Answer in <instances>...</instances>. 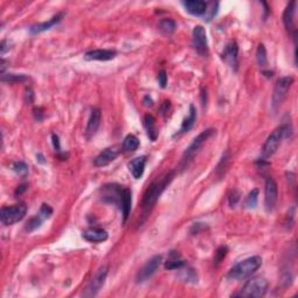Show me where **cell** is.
Wrapping results in <instances>:
<instances>
[{"mask_svg": "<svg viewBox=\"0 0 298 298\" xmlns=\"http://www.w3.org/2000/svg\"><path fill=\"white\" fill-rule=\"evenodd\" d=\"M174 176H175L174 172L168 173L167 175L162 176L160 179L153 182L148 186L144 195V199H142V216H144V219L150 213V211L156 205L158 198L166 190L167 186L170 184V182L173 181Z\"/></svg>", "mask_w": 298, "mask_h": 298, "instance_id": "cell-1", "label": "cell"}, {"mask_svg": "<svg viewBox=\"0 0 298 298\" xmlns=\"http://www.w3.org/2000/svg\"><path fill=\"white\" fill-rule=\"evenodd\" d=\"M261 266H262V259L260 256L248 257V259L239 262L238 265H235L229 270L228 278L234 279V281H241V279H245L253 275Z\"/></svg>", "mask_w": 298, "mask_h": 298, "instance_id": "cell-2", "label": "cell"}, {"mask_svg": "<svg viewBox=\"0 0 298 298\" xmlns=\"http://www.w3.org/2000/svg\"><path fill=\"white\" fill-rule=\"evenodd\" d=\"M214 133H216V130L213 128H209L203 130L199 135L196 136L194 141L191 142L190 146H189V147L186 148V150L183 153L181 163H179V167H181L182 169H185V168L192 162V160L197 156V154L199 153L200 149L203 148L205 142H206Z\"/></svg>", "mask_w": 298, "mask_h": 298, "instance_id": "cell-3", "label": "cell"}, {"mask_svg": "<svg viewBox=\"0 0 298 298\" xmlns=\"http://www.w3.org/2000/svg\"><path fill=\"white\" fill-rule=\"evenodd\" d=\"M289 133H291V127H289V125L279 126L278 128H276L275 130H273V132L270 133V135L267 138L265 145H263L262 147L263 160H267V158L272 157L273 155L277 151L278 147L282 144V140L287 138Z\"/></svg>", "mask_w": 298, "mask_h": 298, "instance_id": "cell-4", "label": "cell"}, {"mask_svg": "<svg viewBox=\"0 0 298 298\" xmlns=\"http://www.w3.org/2000/svg\"><path fill=\"white\" fill-rule=\"evenodd\" d=\"M294 84V77L285 76L281 77L275 84L274 91H273L272 97V110L273 112H277L281 105L283 104L284 99L287 98V95L290 90L291 85Z\"/></svg>", "mask_w": 298, "mask_h": 298, "instance_id": "cell-5", "label": "cell"}, {"mask_svg": "<svg viewBox=\"0 0 298 298\" xmlns=\"http://www.w3.org/2000/svg\"><path fill=\"white\" fill-rule=\"evenodd\" d=\"M267 290H268V282H267L266 278H251L244 285V288L241 289L238 296L246 298H260L265 296Z\"/></svg>", "mask_w": 298, "mask_h": 298, "instance_id": "cell-6", "label": "cell"}, {"mask_svg": "<svg viewBox=\"0 0 298 298\" xmlns=\"http://www.w3.org/2000/svg\"><path fill=\"white\" fill-rule=\"evenodd\" d=\"M27 213L26 204L20 203L13 206H4L0 211V220L5 226L14 225L21 222Z\"/></svg>", "mask_w": 298, "mask_h": 298, "instance_id": "cell-7", "label": "cell"}, {"mask_svg": "<svg viewBox=\"0 0 298 298\" xmlns=\"http://www.w3.org/2000/svg\"><path fill=\"white\" fill-rule=\"evenodd\" d=\"M192 45H194L195 50L203 57H206L209 55V43H207L206 30L203 26H196L192 32Z\"/></svg>", "mask_w": 298, "mask_h": 298, "instance_id": "cell-8", "label": "cell"}, {"mask_svg": "<svg viewBox=\"0 0 298 298\" xmlns=\"http://www.w3.org/2000/svg\"><path fill=\"white\" fill-rule=\"evenodd\" d=\"M107 273H108L107 266H102L101 268L98 270L95 277L90 281L88 287H86L85 290H84L83 296L84 297L96 296V295L100 291V289L104 287L105 281H106V277H107Z\"/></svg>", "mask_w": 298, "mask_h": 298, "instance_id": "cell-9", "label": "cell"}, {"mask_svg": "<svg viewBox=\"0 0 298 298\" xmlns=\"http://www.w3.org/2000/svg\"><path fill=\"white\" fill-rule=\"evenodd\" d=\"M161 263H162V255H155L151 259H149L146 262V265L139 270L138 275H136V282L144 283L150 277H153L155 273L160 268Z\"/></svg>", "mask_w": 298, "mask_h": 298, "instance_id": "cell-10", "label": "cell"}, {"mask_svg": "<svg viewBox=\"0 0 298 298\" xmlns=\"http://www.w3.org/2000/svg\"><path fill=\"white\" fill-rule=\"evenodd\" d=\"M278 198L277 183L273 177H268L265 185V206L268 212H272L275 209Z\"/></svg>", "mask_w": 298, "mask_h": 298, "instance_id": "cell-11", "label": "cell"}, {"mask_svg": "<svg viewBox=\"0 0 298 298\" xmlns=\"http://www.w3.org/2000/svg\"><path fill=\"white\" fill-rule=\"evenodd\" d=\"M123 186L118 184H107L102 186L101 198L106 203L118 205L120 209L121 196H123Z\"/></svg>", "mask_w": 298, "mask_h": 298, "instance_id": "cell-12", "label": "cell"}, {"mask_svg": "<svg viewBox=\"0 0 298 298\" xmlns=\"http://www.w3.org/2000/svg\"><path fill=\"white\" fill-rule=\"evenodd\" d=\"M238 55H239L238 43L233 41L229 42L228 45L225 47V49H224L222 54V58L227 63L229 68H232V69L235 71L238 69V65H239Z\"/></svg>", "mask_w": 298, "mask_h": 298, "instance_id": "cell-13", "label": "cell"}, {"mask_svg": "<svg viewBox=\"0 0 298 298\" xmlns=\"http://www.w3.org/2000/svg\"><path fill=\"white\" fill-rule=\"evenodd\" d=\"M119 153H120V149H118V147H108L106 149H104L100 154L97 155V157H96L95 161H93V164L98 168L106 167L116 160Z\"/></svg>", "mask_w": 298, "mask_h": 298, "instance_id": "cell-14", "label": "cell"}, {"mask_svg": "<svg viewBox=\"0 0 298 298\" xmlns=\"http://www.w3.org/2000/svg\"><path fill=\"white\" fill-rule=\"evenodd\" d=\"M101 121V112L99 108H93L91 111V116L89 118L88 126H86L85 135L88 139H92L93 136L97 134L99 126H100Z\"/></svg>", "mask_w": 298, "mask_h": 298, "instance_id": "cell-15", "label": "cell"}, {"mask_svg": "<svg viewBox=\"0 0 298 298\" xmlns=\"http://www.w3.org/2000/svg\"><path fill=\"white\" fill-rule=\"evenodd\" d=\"M296 7L297 2L291 1L290 4H288L287 7L284 9L283 13V23L284 26L288 30L293 32L294 36H296V28H295V18H296Z\"/></svg>", "mask_w": 298, "mask_h": 298, "instance_id": "cell-16", "label": "cell"}, {"mask_svg": "<svg viewBox=\"0 0 298 298\" xmlns=\"http://www.w3.org/2000/svg\"><path fill=\"white\" fill-rule=\"evenodd\" d=\"M207 2L201 1V0H186L183 2L185 11L195 17H200L205 15L207 11Z\"/></svg>", "mask_w": 298, "mask_h": 298, "instance_id": "cell-17", "label": "cell"}, {"mask_svg": "<svg viewBox=\"0 0 298 298\" xmlns=\"http://www.w3.org/2000/svg\"><path fill=\"white\" fill-rule=\"evenodd\" d=\"M117 56L116 50L111 49H96L85 54V60L88 61H111Z\"/></svg>", "mask_w": 298, "mask_h": 298, "instance_id": "cell-18", "label": "cell"}, {"mask_svg": "<svg viewBox=\"0 0 298 298\" xmlns=\"http://www.w3.org/2000/svg\"><path fill=\"white\" fill-rule=\"evenodd\" d=\"M83 238L89 242H93V244H99V242H104V241L107 240L108 233L102 228L92 227V228L86 229V231L83 233Z\"/></svg>", "mask_w": 298, "mask_h": 298, "instance_id": "cell-19", "label": "cell"}, {"mask_svg": "<svg viewBox=\"0 0 298 298\" xmlns=\"http://www.w3.org/2000/svg\"><path fill=\"white\" fill-rule=\"evenodd\" d=\"M146 163H147V156H139L130 161L128 164V169L134 178L140 179L144 176Z\"/></svg>", "mask_w": 298, "mask_h": 298, "instance_id": "cell-20", "label": "cell"}, {"mask_svg": "<svg viewBox=\"0 0 298 298\" xmlns=\"http://www.w3.org/2000/svg\"><path fill=\"white\" fill-rule=\"evenodd\" d=\"M196 119H197V111H196V107L194 105H190V107H189V116L183 120L181 128L176 133L175 136L183 135L185 134V133H188L189 130H191V128L196 124Z\"/></svg>", "mask_w": 298, "mask_h": 298, "instance_id": "cell-21", "label": "cell"}, {"mask_svg": "<svg viewBox=\"0 0 298 298\" xmlns=\"http://www.w3.org/2000/svg\"><path fill=\"white\" fill-rule=\"evenodd\" d=\"M63 17H64L63 13H58V14L54 15V17H52L50 20L46 21V23L34 25V26L30 27V33H32V34H40V33L46 32V30L50 29L51 27H54L55 25H57L58 23H60L62 19H63Z\"/></svg>", "mask_w": 298, "mask_h": 298, "instance_id": "cell-22", "label": "cell"}, {"mask_svg": "<svg viewBox=\"0 0 298 298\" xmlns=\"http://www.w3.org/2000/svg\"><path fill=\"white\" fill-rule=\"evenodd\" d=\"M130 209H132V191H130L128 188H124L120 205V210L121 212H123L124 217V223H126L127 219H128Z\"/></svg>", "mask_w": 298, "mask_h": 298, "instance_id": "cell-23", "label": "cell"}, {"mask_svg": "<svg viewBox=\"0 0 298 298\" xmlns=\"http://www.w3.org/2000/svg\"><path fill=\"white\" fill-rule=\"evenodd\" d=\"M144 126L146 128V132H147L148 138L150 139L151 141H156L158 136V130L156 127V120H155V118L151 116V114H146L144 118Z\"/></svg>", "mask_w": 298, "mask_h": 298, "instance_id": "cell-24", "label": "cell"}, {"mask_svg": "<svg viewBox=\"0 0 298 298\" xmlns=\"http://www.w3.org/2000/svg\"><path fill=\"white\" fill-rule=\"evenodd\" d=\"M186 266V262L184 260L181 259V256H179V254L177 253V251L173 250L170 251L169 254V257H168L166 265H164V267H166V269L168 270H175V269H181L183 268V267Z\"/></svg>", "mask_w": 298, "mask_h": 298, "instance_id": "cell-25", "label": "cell"}, {"mask_svg": "<svg viewBox=\"0 0 298 298\" xmlns=\"http://www.w3.org/2000/svg\"><path fill=\"white\" fill-rule=\"evenodd\" d=\"M140 147V140L134 134H128L124 139L123 149L126 153H133Z\"/></svg>", "mask_w": 298, "mask_h": 298, "instance_id": "cell-26", "label": "cell"}, {"mask_svg": "<svg viewBox=\"0 0 298 298\" xmlns=\"http://www.w3.org/2000/svg\"><path fill=\"white\" fill-rule=\"evenodd\" d=\"M176 27L177 25L173 19H162V20L158 23V29H160L163 34H167V35L175 32Z\"/></svg>", "mask_w": 298, "mask_h": 298, "instance_id": "cell-27", "label": "cell"}, {"mask_svg": "<svg viewBox=\"0 0 298 298\" xmlns=\"http://www.w3.org/2000/svg\"><path fill=\"white\" fill-rule=\"evenodd\" d=\"M28 77L25 74H1V80L4 83H9V84H17V83H23L26 82Z\"/></svg>", "mask_w": 298, "mask_h": 298, "instance_id": "cell-28", "label": "cell"}, {"mask_svg": "<svg viewBox=\"0 0 298 298\" xmlns=\"http://www.w3.org/2000/svg\"><path fill=\"white\" fill-rule=\"evenodd\" d=\"M256 61L257 64L260 65V68H266L267 65H268V57H267V50H266V47L261 43L257 47V50H256Z\"/></svg>", "mask_w": 298, "mask_h": 298, "instance_id": "cell-29", "label": "cell"}, {"mask_svg": "<svg viewBox=\"0 0 298 298\" xmlns=\"http://www.w3.org/2000/svg\"><path fill=\"white\" fill-rule=\"evenodd\" d=\"M228 162H229V153L228 151H226V153L223 155L222 160H220V162L218 166H217V169H216V173H217V175L219 176V178H222V177L225 175V172L227 170V167H228Z\"/></svg>", "mask_w": 298, "mask_h": 298, "instance_id": "cell-30", "label": "cell"}, {"mask_svg": "<svg viewBox=\"0 0 298 298\" xmlns=\"http://www.w3.org/2000/svg\"><path fill=\"white\" fill-rule=\"evenodd\" d=\"M42 220H43L42 217L40 216V214H37V216L33 217V218H30L29 220H28L26 227L25 228H26V231H28V232L35 231V229H37L40 226L42 225Z\"/></svg>", "mask_w": 298, "mask_h": 298, "instance_id": "cell-31", "label": "cell"}, {"mask_svg": "<svg viewBox=\"0 0 298 298\" xmlns=\"http://www.w3.org/2000/svg\"><path fill=\"white\" fill-rule=\"evenodd\" d=\"M227 251H228V248L226 246H222L217 249L216 254H214V259H213L214 266L218 267L220 263L223 262V260L225 259L226 255H227Z\"/></svg>", "mask_w": 298, "mask_h": 298, "instance_id": "cell-32", "label": "cell"}, {"mask_svg": "<svg viewBox=\"0 0 298 298\" xmlns=\"http://www.w3.org/2000/svg\"><path fill=\"white\" fill-rule=\"evenodd\" d=\"M257 196H259V190L257 189H253L249 192V195L246 198V206L249 209H254L257 205Z\"/></svg>", "mask_w": 298, "mask_h": 298, "instance_id": "cell-33", "label": "cell"}, {"mask_svg": "<svg viewBox=\"0 0 298 298\" xmlns=\"http://www.w3.org/2000/svg\"><path fill=\"white\" fill-rule=\"evenodd\" d=\"M13 170L19 176L25 177L28 174V166L23 161H18V162H14L13 164Z\"/></svg>", "mask_w": 298, "mask_h": 298, "instance_id": "cell-34", "label": "cell"}, {"mask_svg": "<svg viewBox=\"0 0 298 298\" xmlns=\"http://www.w3.org/2000/svg\"><path fill=\"white\" fill-rule=\"evenodd\" d=\"M179 270H182V278L184 279L185 282H190V279H192V282H197V275H196L194 269H184V267H183V268Z\"/></svg>", "mask_w": 298, "mask_h": 298, "instance_id": "cell-35", "label": "cell"}, {"mask_svg": "<svg viewBox=\"0 0 298 298\" xmlns=\"http://www.w3.org/2000/svg\"><path fill=\"white\" fill-rule=\"evenodd\" d=\"M39 214L42 217L43 219H47V218H49V217H50L52 214V209L50 206H49L48 204H42V206L40 207Z\"/></svg>", "mask_w": 298, "mask_h": 298, "instance_id": "cell-36", "label": "cell"}, {"mask_svg": "<svg viewBox=\"0 0 298 298\" xmlns=\"http://www.w3.org/2000/svg\"><path fill=\"white\" fill-rule=\"evenodd\" d=\"M157 79H158V84H160L161 88H166L167 86V83H168V76H167V73L164 70L161 71L160 74H158L157 76Z\"/></svg>", "mask_w": 298, "mask_h": 298, "instance_id": "cell-37", "label": "cell"}, {"mask_svg": "<svg viewBox=\"0 0 298 298\" xmlns=\"http://www.w3.org/2000/svg\"><path fill=\"white\" fill-rule=\"evenodd\" d=\"M239 194L235 190H233L232 192H231V195H229V197H228V199H229V205H231V206H234L235 204L238 203V200H239Z\"/></svg>", "mask_w": 298, "mask_h": 298, "instance_id": "cell-38", "label": "cell"}, {"mask_svg": "<svg viewBox=\"0 0 298 298\" xmlns=\"http://www.w3.org/2000/svg\"><path fill=\"white\" fill-rule=\"evenodd\" d=\"M52 145H54L55 150H57L58 153H61V144H60V139L56 134H52Z\"/></svg>", "mask_w": 298, "mask_h": 298, "instance_id": "cell-39", "label": "cell"}, {"mask_svg": "<svg viewBox=\"0 0 298 298\" xmlns=\"http://www.w3.org/2000/svg\"><path fill=\"white\" fill-rule=\"evenodd\" d=\"M26 190H27V184H21V185H19L17 190H15V195H17V196H20L21 194H24V192L26 191Z\"/></svg>", "mask_w": 298, "mask_h": 298, "instance_id": "cell-40", "label": "cell"}, {"mask_svg": "<svg viewBox=\"0 0 298 298\" xmlns=\"http://www.w3.org/2000/svg\"><path fill=\"white\" fill-rule=\"evenodd\" d=\"M144 102H145V106L147 107H151L153 106V99H151V97H149V96H146L145 99H144Z\"/></svg>", "mask_w": 298, "mask_h": 298, "instance_id": "cell-41", "label": "cell"}, {"mask_svg": "<svg viewBox=\"0 0 298 298\" xmlns=\"http://www.w3.org/2000/svg\"><path fill=\"white\" fill-rule=\"evenodd\" d=\"M36 160L39 161L40 163H42V164H45V163H46V160H45V157H43V155H42V154H37V155H36Z\"/></svg>", "mask_w": 298, "mask_h": 298, "instance_id": "cell-42", "label": "cell"}]
</instances>
